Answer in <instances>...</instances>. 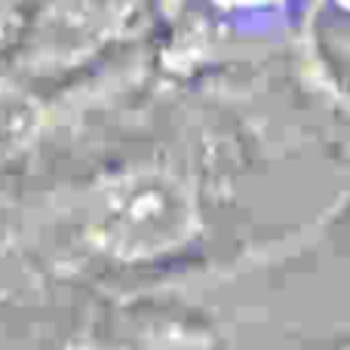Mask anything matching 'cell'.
<instances>
[{
    "label": "cell",
    "instance_id": "6da1fadb",
    "mask_svg": "<svg viewBox=\"0 0 350 350\" xmlns=\"http://www.w3.org/2000/svg\"><path fill=\"white\" fill-rule=\"evenodd\" d=\"M193 228V200L175 172L135 170L108 181L90 200V230L98 252L151 258L181 246Z\"/></svg>",
    "mask_w": 350,
    "mask_h": 350
},
{
    "label": "cell",
    "instance_id": "7a4b0ae2",
    "mask_svg": "<svg viewBox=\"0 0 350 350\" xmlns=\"http://www.w3.org/2000/svg\"><path fill=\"white\" fill-rule=\"evenodd\" d=\"M65 350H203L197 335L187 332H148V335H120V338H90Z\"/></svg>",
    "mask_w": 350,
    "mask_h": 350
}]
</instances>
